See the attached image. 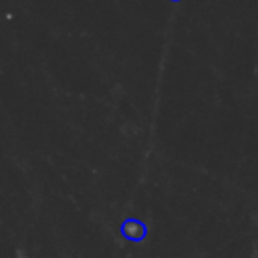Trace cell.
Returning a JSON list of instances; mask_svg holds the SVG:
<instances>
[{"label": "cell", "mask_w": 258, "mask_h": 258, "mask_svg": "<svg viewBox=\"0 0 258 258\" xmlns=\"http://www.w3.org/2000/svg\"><path fill=\"white\" fill-rule=\"evenodd\" d=\"M121 234H123L127 240L139 242V240H143V238H145L147 228H145V224H143V222L129 218V220H125V222L121 224Z\"/></svg>", "instance_id": "6da1fadb"}, {"label": "cell", "mask_w": 258, "mask_h": 258, "mask_svg": "<svg viewBox=\"0 0 258 258\" xmlns=\"http://www.w3.org/2000/svg\"><path fill=\"white\" fill-rule=\"evenodd\" d=\"M173 2H177V0H173Z\"/></svg>", "instance_id": "7a4b0ae2"}]
</instances>
